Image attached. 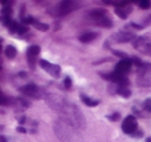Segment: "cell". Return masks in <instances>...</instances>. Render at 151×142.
I'll list each match as a JSON object with an SVG mask.
<instances>
[{
    "label": "cell",
    "mask_w": 151,
    "mask_h": 142,
    "mask_svg": "<svg viewBox=\"0 0 151 142\" xmlns=\"http://www.w3.org/2000/svg\"><path fill=\"white\" fill-rule=\"evenodd\" d=\"M46 102L56 113L61 115V120L70 125L76 129H85L86 128V119L82 111L77 105L69 102L65 98L58 94H48Z\"/></svg>",
    "instance_id": "obj_1"
},
{
    "label": "cell",
    "mask_w": 151,
    "mask_h": 142,
    "mask_svg": "<svg viewBox=\"0 0 151 142\" xmlns=\"http://www.w3.org/2000/svg\"><path fill=\"white\" fill-rule=\"evenodd\" d=\"M54 132L61 142H83L82 136L76 130V128L64 122L63 120H57L54 123Z\"/></svg>",
    "instance_id": "obj_2"
},
{
    "label": "cell",
    "mask_w": 151,
    "mask_h": 142,
    "mask_svg": "<svg viewBox=\"0 0 151 142\" xmlns=\"http://www.w3.org/2000/svg\"><path fill=\"white\" fill-rule=\"evenodd\" d=\"M80 7V3L71 0H63L60 1L54 9L51 11V14L55 17H64L73 12L77 11Z\"/></svg>",
    "instance_id": "obj_3"
},
{
    "label": "cell",
    "mask_w": 151,
    "mask_h": 142,
    "mask_svg": "<svg viewBox=\"0 0 151 142\" xmlns=\"http://www.w3.org/2000/svg\"><path fill=\"white\" fill-rule=\"evenodd\" d=\"M89 16L92 19V21L96 24L97 26L101 28H112L113 27V21L109 16L107 15V11L103 9H94L90 11Z\"/></svg>",
    "instance_id": "obj_4"
},
{
    "label": "cell",
    "mask_w": 151,
    "mask_h": 142,
    "mask_svg": "<svg viewBox=\"0 0 151 142\" xmlns=\"http://www.w3.org/2000/svg\"><path fill=\"white\" fill-rule=\"evenodd\" d=\"M137 83L141 87L151 86V64L142 62L137 71Z\"/></svg>",
    "instance_id": "obj_5"
},
{
    "label": "cell",
    "mask_w": 151,
    "mask_h": 142,
    "mask_svg": "<svg viewBox=\"0 0 151 142\" xmlns=\"http://www.w3.org/2000/svg\"><path fill=\"white\" fill-rule=\"evenodd\" d=\"M132 46L142 54L151 56V41L146 36H139L132 42Z\"/></svg>",
    "instance_id": "obj_6"
},
{
    "label": "cell",
    "mask_w": 151,
    "mask_h": 142,
    "mask_svg": "<svg viewBox=\"0 0 151 142\" xmlns=\"http://www.w3.org/2000/svg\"><path fill=\"white\" fill-rule=\"evenodd\" d=\"M121 129L127 135H134L137 131H138V121L137 118L134 115H128L124 118V120L122 121Z\"/></svg>",
    "instance_id": "obj_7"
},
{
    "label": "cell",
    "mask_w": 151,
    "mask_h": 142,
    "mask_svg": "<svg viewBox=\"0 0 151 142\" xmlns=\"http://www.w3.org/2000/svg\"><path fill=\"white\" fill-rule=\"evenodd\" d=\"M40 65L44 71H46L47 73L50 76L54 78H59L61 74V67L58 64H54V63H51L49 61L45 60V59H40Z\"/></svg>",
    "instance_id": "obj_8"
},
{
    "label": "cell",
    "mask_w": 151,
    "mask_h": 142,
    "mask_svg": "<svg viewBox=\"0 0 151 142\" xmlns=\"http://www.w3.org/2000/svg\"><path fill=\"white\" fill-rule=\"evenodd\" d=\"M134 40H136V36L132 32L127 31H119L110 38V41H113V43H118V44L134 42Z\"/></svg>",
    "instance_id": "obj_9"
},
{
    "label": "cell",
    "mask_w": 151,
    "mask_h": 142,
    "mask_svg": "<svg viewBox=\"0 0 151 142\" xmlns=\"http://www.w3.org/2000/svg\"><path fill=\"white\" fill-rule=\"evenodd\" d=\"M20 91L25 94V96H30V98L40 99V96H42V91H40V87L34 83H29V84H26V85L22 86V87L20 88Z\"/></svg>",
    "instance_id": "obj_10"
},
{
    "label": "cell",
    "mask_w": 151,
    "mask_h": 142,
    "mask_svg": "<svg viewBox=\"0 0 151 142\" xmlns=\"http://www.w3.org/2000/svg\"><path fill=\"white\" fill-rule=\"evenodd\" d=\"M40 46H36V45H33V46H30L29 48L26 51V56H27V60L28 63H29L30 67L33 69L34 64H35V59L37 57V55L40 54Z\"/></svg>",
    "instance_id": "obj_11"
},
{
    "label": "cell",
    "mask_w": 151,
    "mask_h": 142,
    "mask_svg": "<svg viewBox=\"0 0 151 142\" xmlns=\"http://www.w3.org/2000/svg\"><path fill=\"white\" fill-rule=\"evenodd\" d=\"M132 60L130 58H126V59H121L117 64L115 65V72L116 73H119V74H124L126 72L129 71V69L132 67Z\"/></svg>",
    "instance_id": "obj_12"
},
{
    "label": "cell",
    "mask_w": 151,
    "mask_h": 142,
    "mask_svg": "<svg viewBox=\"0 0 151 142\" xmlns=\"http://www.w3.org/2000/svg\"><path fill=\"white\" fill-rule=\"evenodd\" d=\"M132 12V7H129L128 4L124 5V7H116L115 14L122 20L127 19L128 15Z\"/></svg>",
    "instance_id": "obj_13"
},
{
    "label": "cell",
    "mask_w": 151,
    "mask_h": 142,
    "mask_svg": "<svg viewBox=\"0 0 151 142\" xmlns=\"http://www.w3.org/2000/svg\"><path fill=\"white\" fill-rule=\"evenodd\" d=\"M97 36H99V34L93 31L84 32V33H82L79 36V40H80V42H82L83 44H88V43H91L92 41H94L95 38H97Z\"/></svg>",
    "instance_id": "obj_14"
},
{
    "label": "cell",
    "mask_w": 151,
    "mask_h": 142,
    "mask_svg": "<svg viewBox=\"0 0 151 142\" xmlns=\"http://www.w3.org/2000/svg\"><path fill=\"white\" fill-rule=\"evenodd\" d=\"M80 98H81V101H82V102L88 107H95V106H97V105H99V100L91 99V98H89V96H85V94H81Z\"/></svg>",
    "instance_id": "obj_15"
},
{
    "label": "cell",
    "mask_w": 151,
    "mask_h": 142,
    "mask_svg": "<svg viewBox=\"0 0 151 142\" xmlns=\"http://www.w3.org/2000/svg\"><path fill=\"white\" fill-rule=\"evenodd\" d=\"M116 92H117L119 96H121L122 98H129L130 96H132V91H130V89L128 87H123V86H117V88H116L115 90Z\"/></svg>",
    "instance_id": "obj_16"
},
{
    "label": "cell",
    "mask_w": 151,
    "mask_h": 142,
    "mask_svg": "<svg viewBox=\"0 0 151 142\" xmlns=\"http://www.w3.org/2000/svg\"><path fill=\"white\" fill-rule=\"evenodd\" d=\"M4 52H5V56H6L7 58H9V59L15 58V57L17 56V53H18L16 47L12 46V45H9V46H6Z\"/></svg>",
    "instance_id": "obj_17"
},
{
    "label": "cell",
    "mask_w": 151,
    "mask_h": 142,
    "mask_svg": "<svg viewBox=\"0 0 151 142\" xmlns=\"http://www.w3.org/2000/svg\"><path fill=\"white\" fill-rule=\"evenodd\" d=\"M32 26H33L34 28H36L37 30H40V31H47V30H49V28H50L48 24L38 22L37 20H35V22L32 24Z\"/></svg>",
    "instance_id": "obj_18"
},
{
    "label": "cell",
    "mask_w": 151,
    "mask_h": 142,
    "mask_svg": "<svg viewBox=\"0 0 151 142\" xmlns=\"http://www.w3.org/2000/svg\"><path fill=\"white\" fill-rule=\"evenodd\" d=\"M143 108H144L147 112L151 113V98L146 99V100H145V102L143 103Z\"/></svg>",
    "instance_id": "obj_19"
},
{
    "label": "cell",
    "mask_w": 151,
    "mask_h": 142,
    "mask_svg": "<svg viewBox=\"0 0 151 142\" xmlns=\"http://www.w3.org/2000/svg\"><path fill=\"white\" fill-rule=\"evenodd\" d=\"M139 7L143 9H148L151 7V1H149V0H143V1H141L139 3Z\"/></svg>",
    "instance_id": "obj_20"
},
{
    "label": "cell",
    "mask_w": 151,
    "mask_h": 142,
    "mask_svg": "<svg viewBox=\"0 0 151 142\" xmlns=\"http://www.w3.org/2000/svg\"><path fill=\"white\" fill-rule=\"evenodd\" d=\"M107 118L109 119V120H111V121H117V120H119V119H120V113L119 112H114L113 114L108 115Z\"/></svg>",
    "instance_id": "obj_21"
},
{
    "label": "cell",
    "mask_w": 151,
    "mask_h": 142,
    "mask_svg": "<svg viewBox=\"0 0 151 142\" xmlns=\"http://www.w3.org/2000/svg\"><path fill=\"white\" fill-rule=\"evenodd\" d=\"M12 13H13L12 7H3V9H1V15L2 16H9V17H11Z\"/></svg>",
    "instance_id": "obj_22"
},
{
    "label": "cell",
    "mask_w": 151,
    "mask_h": 142,
    "mask_svg": "<svg viewBox=\"0 0 151 142\" xmlns=\"http://www.w3.org/2000/svg\"><path fill=\"white\" fill-rule=\"evenodd\" d=\"M64 86H65V88H67V89H69V88L71 87V84H73V81H71V78L70 77H68V76H66L65 77V79H64Z\"/></svg>",
    "instance_id": "obj_23"
},
{
    "label": "cell",
    "mask_w": 151,
    "mask_h": 142,
    "mask_svg": "<svg viewBox=\"0 0 151 142\" xmlns=\"http://www.w3.org/2000/svg\"><path fill=\"white\" fill-rule=\"evenodd\" d=\"M113 53L116 55V56L120 57V58H122V59H126V58H128V55H127V54H125V53L119 52V51H114V50H113Z\"/></svg>",
    "instance_id": "obj_24"
},
{
    "label": "cell",
    "mask_w": 151,
    "mask_h": 142,
    "mask_svg": "<svg viewBox=\"0 0 151 142\" xmlns=\"http://www.w3.org/2000/svg\"><path fill=\"white\" fill-rule=\"evenodd\" d=\"M7 104V100L5 96H3L2 94H0V105H5Z\"/></svg>",
    "instance_id": "obj_25"
},
{
    "label": "cell",
    "mask_w": 151,
    "mask_h": 142,
    "mask_svg": "<svg viewBox=\"0 0 151 142\" xmlns=\"http://www.w3.org/2000/svg\"><path fill=\"white\" fill-rule=\"evenodd\" d=\"M17 131H18V132H20V133H22V134H26V133H27L26 129H24L23 127H18V128H17Z\"/></svg>",
    "instance_id": "obj_26"
},
{
    "label": "cell",
    "mask_w": 151,
    "mask_h": 142,
    "mask_svg": "<svg viewBox=\"0 0 151 142\" xmlns=\"http://www.w3.org/2000/svg\"><path fill=\"white\" fill-rule=\"evenodd\" d=\"M130 25H132V27L136 28V29H143L144 28V26H138V24H134V23H132Z\"/></svg>",
    "instance_id": "obj_27"
},
{
    "label": "cell",
    "mask_w": 151,
    "mask_h": 142,
    "mask_svg": "<svg viewBox=\"0 0 151 142\" xmlns=\"http://www.w3.org/2000/svg\"><path fill=\"white\" fill-rule=\"evenodd\" d=\"M0 142H7L6 138H5V137H4V136H2V135H0Z\"/></svg>",
    "instance_id": "obj_28"
},
{
    "label": "cell",
    "mask_w": 151,
    "mask_h": 142,
    "mask_svg": "<svg viewBox=\"0 0 151 142\" xmlns=\"http://www.w3.org/2000/svg\"><path fill=\"white\" fill-rule=\"evenodd\" d=\"M20 77H22V78H25V77H27V74H25V73H20Z\"/></svg>",
    "instance_id": "obj_29"
},
{
    "label": "cell",
    "mask_w": 151,
    "mask_h": 142,
    "mask_svg": "<svg viewBox=\"0 0 151 142\" xmlns=\"http://www.w3.org/2000/svg\"><path fill=\"white\" fill-rule=\"evenodd\" d=\"M146 142H151V137H150V138H147Z\"/></svg>",
    "instance_id": "obj_30"
},
{
    "label": "cell",
    "mask_w": 151,
    "mask_h": 142,
    "mask_svg": "<svg viewBox=\"0 0 151 142\" xmlns=\"http://www.w3.org/2000/svg\"><path fill=\"white\" fill-rule=\"evenodd\" d=\"M1 50H2V46L0 45V52H1Z\"/></svg>",
    "instance_id": "obj_31"
},
{
    "label": "cell",
    "mask_w": 151,
    "mask_h": 142,
    "mask_svg": "<svg viewBox=\"0 0 151 142\" xmlns=\"http://www.w3.org/2000/svg\"><path fill=\"white\" fill-rule=\"evenodd\" d=\"M1 43H2V38H0V45H1Z\"/></svg>",
    "instance_id": "obj_32"
},
{
    "label": "cell",
    "mask_w": 151,
    "mask_h": 142,
    "mask_svg": "<svg viewBox=\"0 0 151 142\" xmlns=\"http://www.w3.org/2000/svg\"><path fill=\"white\" fill-rule=\"evenodd\" d=\"M1 69H2V67H0V71H1Z\"/></svg>",
    "instance_id": "obj_33"
}]
</instances>
